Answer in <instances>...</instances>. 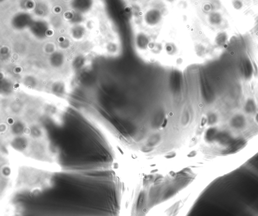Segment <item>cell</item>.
<instances>
[{
  "mask_svg": "<svg viewBox=\"0 0 258 216\" xmlns=\"http://www.w3.org/2000/svg\"><path fill=\"white\" fill-rule=\"evenodd\" d=\"M253 69L251 63L249 60H246L244 62V77L246 79H249L252 77Z\"/></svg>",
  "mask_w": 258,
  "mask_h": 216,
  "instance_id": "1",
  "label": "cell"
},
{
  "mask_svg": "<svg viewBox=\"0 0 258 216\" xmlns=\"http://www.w3.org/2000/svg\"><path fill=\"white\" fill-rule=\"evenodd\" d=\"M256 121H257L258 122V114H257V115H256Z\"/></svg>",
  "mask_w": 258,
  "mask_h": 216,
  "instance_id": "6",
  "label": "cell"
},
{
  "mask_svg": "<svg viewBox=\"0 0 258 216\" xmlns=\"http://www.w3.org/2000/svg\"><path fill=\"white\" fill-rule=\"evenodd\" d=\"M216 121V116L215 115L212 114L210 115L209 117V123H214Z\"/></svg>",
  "mask_w": 258,
  "mask_h": 216,
  "instance_id": "5",
  "label": "cell"
},
{
  "mask_svg": "<svg viewBox=\"0 0 258 216\" xmlns=\"http://www.w3.org/2000/svg\"><path fill=\"white\" fill-rule=\"evenodd\" d=\"M232 125L234 127L236 128L242 127L244 125V119L241 115H237L232 119Z\"/></svg>",
  "mask_w": 258,
  "mask_h": 216,
  "instance_id": "2",
  "label": "cell"
},
{
  "mask_svg": "<svg viewBox=\"0 0 258 216\" xmlns=\"http://www.w3.org/2000/svg\"><path fill=\"white\" fill-rule=\"evenodd\" d=\"M218 138L219 139L220 141L222 142V143H228L230 140V137L228 134L225 133H220L218 135Z\"/></svg>",
  "mask_w": 258,
  "mask_h": 216,
  "instance_id": "4",
  "label": "cell"
},
{
  "mask_svg": "<svg viewBox=\"0 0 258 216\" xmlns=\"http://www.w3.org/2000/svg\"><path fill=\"white\" fill-rule=\"evenodd\" d=\"M245 109L246 111L248 113H252L255 111L256 106L255 102L253 100L250 99L247 101V102L246 103Z\"/></svg>",
  "mask_w": 258,
  "mask_h": 216,
  "instance_id": "3",
  "label": "cell"
}]
</instances>
